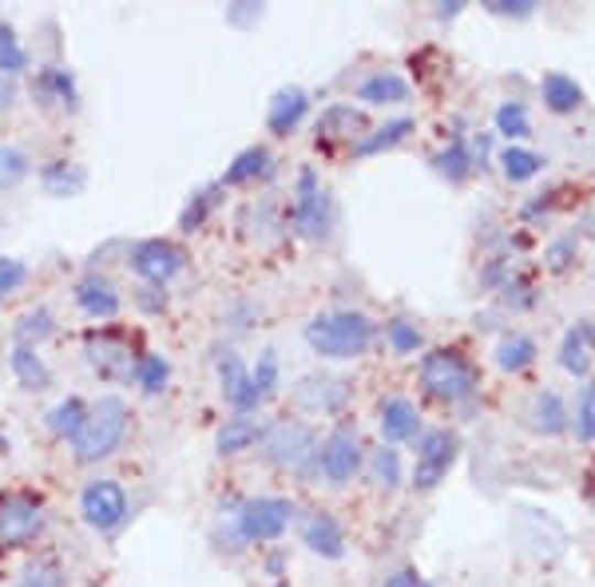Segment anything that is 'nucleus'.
Returning <instances> with one entry per match:
<instances>
[{
    "mask_svg": "<svg viewBox=\"0 0 595 587\" xmlns=\"http://www.w3.org/2000/svg\"><path fill=\"white\" fill-rule=\"evenodd\" d=\"M29 282V267L20 259H9V254H0V302L9 298V294H17L20 286Z\"/></svg>",
    "mask_w": 595,
    "mask_h": 587,
    "instance_id": "obj_42",
    "label": "nucleus"
},
{
    "mask_svg": "<svg viewBox=\"0 0 595 587\" xmlns=\"http://www.w3.org/2000/svg\"><path fill=\"white\" fill-rule=\"evenodd\" d=\"M262 437H267V421L258 417V413H235V417L223 421L215 445L223 457H238V453L262 445Z\"/></svg>",
    "mask_w": 595,
    "mask_h": 587,
    "instance_id": "obj_15",
    "label": "nucleus"
},
{
    "mask_svg": "<svg viewBox=\"0 0 595 587\" xmlns=\"http://www.w3.org/2000/svg\"><path fill=\"white\" fill-rule=\"evenodd\" d=\"M17 104V80L12 76H0V111H9Z\"/></svg>",
    "mask_w": 595,
    "mask_h": 587,
    "instance_id": "obj_48",
    "label": "nucleus"
},
{
    "mask_svg": "<svg viewBox=\"0 0 595 587\" xmlns=\"http://www.w3.org/2000/svg\"><path fill=\"white\" fill-rule=\"evenodd\" d=\"M540 346H536L528 334H505V338L496 341V369H505V373H524L528 366L536 361Z\"/></svg>",
    "mask_w": 595,
    "mask_h": 587,
    "instance_id": "obj_27",
    "label": "nucleus"
},
{
    "mask_svg": "<svg viewBox=\"0 0 595 587\" xmlns=\"http://www.w3.org/2000/svg\"><path fill=\"white\" fill-rule=\"evenodd\" d=\"M413 128H416L413 116H397V120L381 123V128H369L366 135H361V140L354 143V155H377V151L397 148V143L405 140V135H409Z\"/></svg>",
    "mask_w": 595,
    "mask_h": 587,
    "instance_id": "obj_26",
    "label": "nucleus"
},
{
    "mask_svg": "<svg viewBox=\"0 0 595 587\" xmlns=\"http://www.w3.org/2000/svg\"><path fill=\"white\" fill-rule=\"evenodd\" d=\"M580 334H584L587 349H592V354H595V322H580Z\"/></svg>",
    "mask_w": 595,
    "mask_h": 587,
    "instance_id": "obj_50",
    "label": "nucleus"
},
{
    "mask_svg": "<svg viewBox=\"0 0 595 587\" xmlns=\"http://www.w3.org/2000/svg\"><path fill=\"white\" fill-rule=\"evenodd\" d=\"M84 421H88V405H84L79 398H64L60 405L48 409V433H52V437H68L72 441Z\"/></svg>",
    "mask_w": 595,
    "mask_h": 587,
    "instance_id": "obj_32",
    "label": "nucleus"
},
{
    "mask_svg": "<svg viewBox=\"0 0 595 587\" xmlns=\"http://www.w3.org/2000/svg\"><path fill=\"white\" fill-rule=\"evenodd\" d=\"M381 334H386L389 349H393V354H405V358L425 346V329L416 326L413 318H393V322H386V329H381Z\"/></svg>",
    "mask_w": 595,
    "mask_h": 587,
    "instance_id": "obj_35",
    "label": "nucleus"
},
{
    "mask_svg": "<svg viewBox=\"0 0 595 587\" xmlns=\"http://www.w3.org/2000/svg\"><path fill=\"white\" fill-rule=\"evenodd\" d=\"M44 528V500L36 492H0V544L20 547L40 536Z\"/></svg>",
    "mask_w": 595,
    "mask_h": 587,
    "instance_id": "obj_8",
    "label": "nucleus"
},
{
    "mask_svg": "<svg viewBox=\"0 0 595 587\" xmlns=\"http://www.w3.org/2000/svg\"><path fill=\"white\" fill-rule=\"evenodd\" d=\"M488 12H496V17H532V0H488Z\"/></svg>",
    "mask_w": 595,
    "mask_h": 587,
    "instance_id": "obj_45",
    "label": "nucleus"
},
{
    "mask_svg": "<svg viewBox=\"0 0 595 587\" xmlns=\"http://www.w3.org/2000/svg\"><path fill=\"white\" fill-rule=\"evenodd\" d=\"M572 428L580 441H595V409L587 405L584 393H580V405H575V413H572Z\"/></svg>",
    "mask_w": 595,
    "mask_h": 587,
    "instance_id": "obj_43",
    "label": "nucleus"
},
{
    "mask_svg": "<svg viewBox=\"0 0 595 587\" xmlns=\"http://www.w3.org/2000/svg\"><path fill=\"white\" fill-rule=\"evenodd\" d=\"M40 183H44V191H48V195L72 199V195H79V191L88 187V171L79 167L76 160H56V163H48V167L40 171Z\"/></svg>",
    "mask_w": 595,
    "mask_h": 587,
    "instance_id": "obj_24",
    "label": "nucleus"
},
{
    "mask_svg": "<svg viewBox=\"0 0 595 587\" xmlns=\"http://www.w3.org/2000/svg\"><path fill=\"white\" fill-rule=\"evenodd\" d=\"M52 329H56V322H52L48 309H44V306L29 309V314H20V318H17V346L36 349L44 338H52Z\"/></svg>",
    "mask_w": 595,
    "mask_h": 587,
    "instance_id": "obj_34",
    "label": "nucleus"
},
{
    "mask_svg": "<svg viewBox=\"0 0 595 587\" xmlns=\"http://www.w3.org/2000/svg\"><path fill=\"white\" fill-rule=\"evenodd\" d=\"M262 453L270 465L290 468V472H317V437L302 421H274L267 425Z\"/></svg>",
    "mask_w": 595,
    "mask_h": 587,
    "instance_id": "obj_4",
    "label": "nucleus"
},
{
    "mask_svg": "<svg viewBox=\"0 0 595 587\" xmlns=\"http://www.w3.org/2000/svg\"><path fill=\"white\" fill-rule=\"evenodd\" d=\"M496 131L505 140H528L532 135V120H528V108L520 100H505L496 108Z\"/></svg>",
    "mask_w": 595,
    "mask_h": 587,
    "instance_id": "obj_36",
    "label": "nucleus"
},
{
    "mask_svg": "<svg viewBox=\"0 0 595 587\" xmlns=\"http://www.w3.org/2000/svg\"><path fill=\"white\" fill-rule=\"evenodd\" d=\"M215 369H218V389H223L227 405L235 409V413H258V405H262V393H258L255 381H250L247 361L238 358L235 349H218Z\"/></svg>",
    "mask_w": 595,
    "mask_h": 587,
    "instance_id": "obj_12",
    "label": "nucleus"
},
{
    "mask_svg": "<svg viewBox=\"0 0 595 587\" xmlns=\"http://www.w3.org/2000/svg\"><path fill=\"white\" fill-rule=\"evenodd\" d=\"M76 306L88 314L91 322H111L119 318V309H123V298H119V290L104 279H84L76 282Z\"/></svg>",
    "mask_w": 595,
    "mask_h": 587,
    "instance_id": "obj_19",
    "label": "nucleus"
},
{
    "mask_svg": "<svg viewBox=\"0 0 595 587\" xmlns=\"http://www.w3.org/2000/svg\"><path fill=\"white\" fill-rule=\"evenodd\" d=\"M9 366H12V373H17L20 389H29V393H40V389L52 385V369L44 366V358H40L36 349L17 346V349H12Z\"/></svg>",
    "mask_w": 595,
    "mask_h": 587,
    "instance_id": "obj_29",
    "label": "nucleus"
},
{
    "mask_svg": "<svg viewBox=\"0 0 595 587\" xmlns=\"http://www.w3.org/2000/svg\"><path fill=\"white\" fill-rule=\"evenodd\" d=\"M377 338V322L361 309H326L306 322V346L317 358L354 361L361 358Z\"/></svg>",
    "mask_w": 595,
    "mask_h": 587,
    "instance_id": "obj_1",
    "label": "nucleus"
},
{
    "mask_svg": "<svg viewBox=\"0 0 595 587\" xmlns=\"http://www.w3.org/2000/svg\"><path fill=\"white\" fill-rule=\"evenodd\" d=\"M421 389L433 401L445 405H461L476 393V369L465 354L456 349H429L421 358Z\"/></svg>",
    "mask_w": 595,
    "mask_h": 587,
    "instance_id": "obj_3",
    "label": "nucleus"
},
{
    "mask_svg": "<svg viewBox=\"0 0 595 587\" xmlns=\"http://www.w3.org/2000/svg\"><path fill=\"white\" fill-rule=\"evenodd\" d=\"M456 453H461V441H456V433H448V428H429V433H421V441H416V460H413V488L429 492V488L441 485V480L453 472Z\"/></svg>",
    "mask_w": 595,
    "mask_h": 587,
    "instance_id": "obj_7",
    "label": "nucleus"
},
{
    "mask_svg": "<svg viewBox=\"0 0 595 587\" xmlns=\"http://www.w3.org/2000/svg\"><path fill=\"white\" fill-rule=\"evenodd\" d=\"M369 468H374L377 485H386V488H401V480H405V468H401V453H397L393 445L374 448V460H369Z\"/></svg>",
    "mask_w": 595,
    "mask_h": 587,
    "instance_id": "obj_39",
    "label": "nucleus"
},
{
    "mask_svg": "<svg viewBox=\"0 0 595 587\" xmlns=\"http://www.w3.org/2000/svg\"><path fill=\"white\" fill-rule=\"evenodd\" d=\"M29 171H32V160L24 151L12 148V143H0V191L20 187V183L29 180Z\"/></svg>",
    "mask_w": 595,
    "mask_h": 587,
    "instance_id": "obj_37",
    "label": "nucleus"
},
{
    "mask_svg": "<svg viewBox=\"0 0 595 587\" xmlns=\"http://www.w3.org/2000/svg\"><path fill=\"white\" fill-rule=\"evenodd\" d=\"M381 433L389 445H405V441H421V409L409 398H386L381 401Z\"/></svg>",
    "mask_w": 595,
    "mask_h": 587,
    "instance_id": "obj_16",
    "label": "nucleus"
},
{
    "mask_svg": "<svg viewBox=\"0 0 595 587\" xmlns=\"http://www.w3.org/2000/svg\"><path fill=\"white\" fill-rule=\"evenodd\" d=\"M310 116V96L302 88H282L267 108L270 135H294Z\"/></svg>",
    "mask_w": 595,
    "mask_h": 587,
    "instance_id": "obj_18",
    "label": "nucleus"
},
{
    "mask_svg": "<svg viewBox=\"0 0 595 587\" xmlns=\"http://www.w3.org/2000/svg\"><path fill=\"white\" fill-rule=\"evenodd\" d=\"M473 167H476V155L465 140H453L445 151H436L433 155V171L445 183H465L468 175H473Z\"/></svg>",
    "mask_w": 595,
    "mask_h": 587,
    "instance_id": "obj_28",
    "label": "nucleus"
},
{
    "mask_svg": "<svg viewBox=\"0 0 595 587\" xmlns=\"http://www.w3.org/2000/svg\"><path fill=\"white\" fill-rule=\"evenodd\" d=\"M17 587H60V576L52 567H36V572H29Z\"/></svg>",
    "mask_w": 595,
    "mask_h": 587,
    "instance_id": "obj_47",
    "label": "nucleus"
},
{
    "mask_svg": "<svg viewBox=\"0 0 595 587\" xmlns=\"http://www.w3.org/2000/svg\"><path fill=\"white\" fill-rule=\"evenodd\" d=\"M381 587H436V584H429L425 576H416L413 567H401V572H393Z\"/></svg>",
    "mask_w": 595,
    "mask_h": 587,
    "instance_id": "obj_46",
    "label": "nucleus"
},
{
    "mask_svg": "<svg viewBox=\"0 0 595 587\" xmlns=\"http://www.w3.org/2000/svg\"><path fill=\"white\" fill-rule=\"evenodd\" d=\"M555 361H560V369H567L572 378H587V373H592V349H587L580 326H572L564 338H560V354H555Z\"/></svg>",
    "mask_w": 595,
    "mask_h": 587,
    "instance_id": "obj_31",
    "label": "nucleus"
},
{
    "mask_svg": "<svg viewBox=\"0 0 595 587\" xmlns=\"http://www.w3.org/2000/svg\"><path fill=\"white\" fill-rule=\"evenodd\" d=\"M0 445H4V437H0Z\"/></svg>",
    "mask_w": 595,
    "mask_h": 587,
    "instance_id": "obj_52",
    "label": "nucleus"
},
{
    "mask_svg": "<svg viewBox=\"0 0 595 587\" xmlns=\"http://www.w3.org/2000/svg\"><path fill=\"white\" fill-rule=\"evenodd\" d=\"M227 17H230V24H247V21L255 24L258 17H262V9H250V12H242V9H230Z\"/></svg>",
    "mask_w": 595,
    "mask_h": 587,
    "instance_id": "obj_49",
    "label": "nucleus"
},
{
    "mask_svg": "<svg viewBox=\"0 0 595 587\" xmlns=\"http://www.w3.org/2000/svg\"><path fill=\"white\" fill-rule=\"evenodd\" d=\"M24 68H29V52L9 24H0V76H20Z\"/></svg>",
    "mask_w": 595,
    "mask_h": 587,
    "instance_id": "obj_40",
    "label": "nucleus"
},
{
    "mask_svg": "<svg viewBox=\"0 0 595 587\" xmlns=\"http://www.w3.org/2000/svg\"><path fill=\"white\" fill-rule=\"evenodd\" d=\"M575 259V242L572 239H560L548 247V270H567V262Z\"/></svg>",
    "mask_w": 595,
    "mask_h": 587,
    "instance_id": "obj_44",
    "label": "nucleus"
},
{
    "mask_svg": "<svg viewBox=\"0 0 595 587\" xmlns=\"http://www.w3.org/2000/svg\"><path fill=\"white\" fill-rule=\"evenodd\" d=\"M270 171H274V155H270L262 143H255V148L238 151L235 163H230L227 171H223V187H242V183H255V180H267Z\"/></svg>",
    "mask_w": 595,
    "mask_h": 587,
    "instance_id": "obj_23",
    "label": "nucleus"
},
{
    "mask_svg": "<svg viewBox=\"0 0 595 587\" xmlns=\"http://www.w3.org/2000/svg\"><path fill=\"white\" fill-rule=\"evenodd\" d=\"M88 361L104 378H128V369H136L128 338L119 334H88Z\"/></svg>",
    "mask_w": 595,
    "mask_h": 587,
    "instance_id": "obj_14",
    "label": "nucleus"
},
{
    "mask_svg": "<svg viewBox=\"0 0 595 587\" xmlns=\"http://www.w3.org/2000/svg\"><path fill=\"white\" fill-rule=\"evenodd\" d=\"M250 381H255V389L262 393V398L278 385V354L274 349H262V354H258L255 369H250Z\"/></svg>",
    "mask_w": 595,
    "mask_h": 587,
    "instance_id": "obj_41",
    "label": "nucleus"
},
{
    "mask_svg": "<svg viewBox=\"0 0 595 587\" xmlns=\"http://www.w3.org/2000/svg\"><path fill=\"white\" fill-rule=\"evenodd\" d=\"M369 131L366 116L357 108H349V104H334V108H326L322 116H317V143H349V140H361Z\"/></svg>",
    "mask_w": 595,
    "mask_h": 587,
    "instance_id": "obj_17",
    "label": "nucleus"
},
{
    "mask_svg": "<svg viewBox=\"0 0 595 587\" xmlns=\"http://www.w3.org/2000/svg\"><path fill=\"white\" fill-rule=\"evenodd\" d=\"M294 227L302 239H329V230H334V199H329V191L322 187L314 167H302L298 171V183H294Z\"/></svg>",
    "mask_w": 595,
    "mask_h": 587,
    "instance_id": "obj_6",
    "label": "nucleus"
},
{
    "mask_svg": "<svg viewBox=\"0 0 595 587\" xmlns=\"http://www.w3.org/2000/svg\"><path fill=\"white\" fill-rule=\"evenodd\" d=\"M496 163H500V175H505L508 183H528L536 180L540 171H544V155L532 148H520V143H508L500 155H496Z\"/></svg>",
    "mask_w": 595,
    "mask_h": 587,
    "instance_id": "obj_25",
    "label": "nucleus"
},
{
    "mask_svg": "<svg viewBox=\"0 0 595 587\" xmlns=\"http://www.w3.org/2000/svg\"><path fill=\"white\" fill-rule=\"evenodd\" d=\"M183 267H187V250L171 239H148L131 250V270H136L148 286L163 290L175 274H183Z\"/></svg>",
    "mask_w": 595,
    "mask_h": 587,
    "instance_id": "obj_11",
    "label": "nucleus"
},
{
    "mask_svg": "<svg viewBox=\"0 0 595 587\" xmlns=\"http://www.w3.org/2000/svg\"><path fill=\"white\" fill-rule=\"evenodd\" d=\"M128 401L116 398V393H104L88 405V421L79 425V433L72 437V457L79 465H96V460H108L119 448L123 433H128Z\"/></svg>",
    "mask_w": 595,
    "mask_h": 587,
    "instance_id": "obj_2",
    "label": "nucleus"
},
{
    "mask_svg": "<svg viewBox=\"0 0 595 587\" xmlns=\"http://www.w3.org/2000/svg\"><path fill=\"white\" fill-rule=\"evenodd\" d=\"M528 425H532V433H540V437H560V433L572 425V413H567L560 393L544 389V393H536L532 405H528Z\"/></svg>",
    "mask_w": 595,
    "mask_h": 587,
    "instance_id": "obj_20",
    "label": "nucleus"
},
{
    "mask_svg": "<svg viewBox=\"0 0 595 587\" xmlns=\"http://www.w3.org/2000/svg\"><path fill=\"white\" fill-rule=\"evenodd\" d=\"M131 378H136V385L143 389L148 398H159V393L167 389V381H171V361L163 358V354H139L136 369H131Z\"/></svg>",
    "mask_w": 595,
    "mask_h": 587,
    "instance_id": "obj_30",
    "label": "nucleus"
},
{
    "mask_svg": "<svg viewBox=\"0 0 595 587\" xmlns=\"http://www.w3.org/2000/svg\"><path fill=\"white\" fill-rule=\"evenodd\" d=\"M584 398H587V405H592V409H595V381H592V385H587V389H584Z\"/></svg>",
    "mask_w": 595,
    "mask_h": 587,
    "instance_id": "obj_51",
    "label": "nucleus"
},
{
    "mask_svg": "<svg viewBox=\"0 0 595 587\" xmlns=\"http://www.w3.org/2000/svg\"><path fill=\"white\" fill-rule=\"evenodd\" d=\"M294 520V500L286 497H250L235 508V536L242 544H270Z\"/></svg>",
    "mask_w": 595,
    "mask_h": 587,
    "instance_id": "obj_5",
    "label": "nucleus"
},
{
    "mask_svg": "<svg viewBox=\"0 0 595 587\" xmlns=\"http://www.w3.org/2000/svg\"><path fill=\"white\" fill-rule=\"evenodd\" d=\"M79 517L96 532H116L128 520V492L116 480H91L79 492Z\"/></svg>",
    "mask_w": 595,
    "mask_h": 587,
    "instance_id": "obj_10",
    "label": "nucleus"
},
{
    "mask_svg": "<svg viewBox=\"0 0 595 587\" xmlns=\"http://www.w3.org/2000/svg\"><path fill=\"white\" fill-rule=\"evenodd\" d=\"M540 100L552 116H572V111L584 108V88L567 76V72H544L540 80Z\"/></svg>",
    "mask_w": 595,
    "mask_h": 587,
    "instance_id": "obj_22",
    "label": "nucleus"
},
{
    "mask_svg": "<svg viewBox=\"0 0 595 587\" xmlns=\"http://www.w3.org/2000/svg\"><path fill=\"white\" fill-rule=\"evenodd\" d=\"M40 96H48V100H56L60 108H68V111L79 104L76 80H72L68 68H44L40 72Z\"/></svg>",
    "mask_w": 595,
    "mask_h": 587,
    "instance_id": "obj_33",
    "label": "nucleus"
},
{
    "mask_svg": "<svg viewBox=\"0 0 595 587\" xmlns=\"http://www.w3.org/2000/svg\"><path fill=\"white\" fill-rule=\"evenodd\" d=\"M357 468H361V437H357L354 425L342 421V425L317 445V472H322L329 485H346V480L357 477Z\"/></svg>",
    "mask_w": 595,
    "mask_h": 587,
    "instance_id": "obj_9",
    "label": "nucleus"
},
{
    "mask_svg": "<svg viewBox=\"0 0 595 587\" xmlns=\"http://www.w3.org/2000/svg\"><path fill=\"white\" fill-rule=\"evenodd\" d=\"M218 191H223V183H215V187H207V191H195V195H191V203H187V210L178 215V227H183V230L203 227V222L210 219V210L218 207V199H223Z\"/></svg>",
    "mask_w": 595,
    "mask_h": 587,
    "instance_id": "obj_38",
    "label": "nucleus"
},
{
    "mask_svg": "<svg viewBox=\"0 0 595 587\" xmlns=\"http://www.w3.org/2000/svg\"><path fill=\"white\" fill-rule=\"evenodd\" d=\"M302 544L322 559H342L346 556V532L329 512H310L302 520Z\"/></svg>",
    "mask_w": 595,
    "mask_h": 587,
    "instance_id": "obj_13",
    "label": "nucleus"
},
{
    "mask_svg": "<svg viewBox=\"0 0 595 587\" xmlns=\"http://www.w3.org/2000/svg\"><path fill=\"white\" fill-rule=\"evenodd\" d=\"M357 100L369 104V108H397V104L409 100V80L397 72H374L357 84Z\"/></svg>",
    "mask_w": 595,
    "mask_h": 587,
    "instance_id": "obj_21",
    "label": "nucleus"
}]
</instances>
